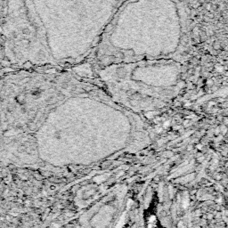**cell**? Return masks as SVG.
Masks as SVG:
<instances>
[{
	"mask_svg": "<svg viewBox=\"0 0 228 228\" xmlns=\"http://www.w3.org/2000/svg\"><path fill=\"white\" fill-rule=\"evenodd\" d=\"M188 24L182 0H125L94 51V63L99 69L143 60L180 61Z\"/></svg>",
	"mask_w": 228,
	"mask_h": 228,
	"instance_id": "6da1fadb",
	"label": "cell"
},
{
	"mask_svg": "<svg viewBox=\"0 0 228 228\" xmlns=\"http://www.w3.org/2000/svg\"><path fill=\"white\" fill-rule=\"evenodd\" d=\"M111 94L123 99L167 102L177 92L181 63L174 59L117 63L97 70Z\"/></svg>",
	"mask_w": 228,
	"mask_h": 228,
	"instance_id": "7a4b0ae2",
	"label": "cell"
}]
</instances>
